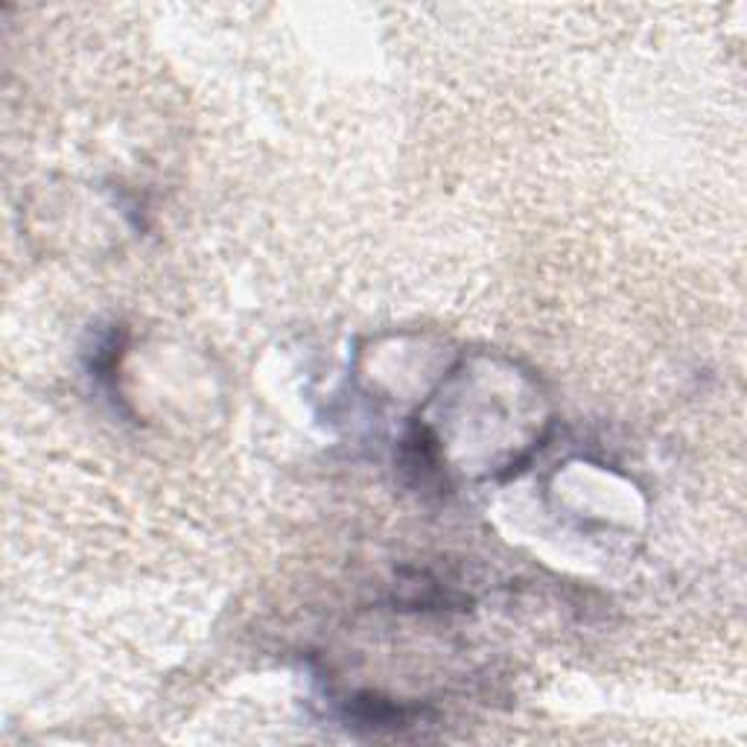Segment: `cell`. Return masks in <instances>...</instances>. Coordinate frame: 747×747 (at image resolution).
<instances>
[{
  "instance_id": "cell-1",
  "label": "cell",
  "mask_w": 747,
  "mask_h": 747,
  "mask_svg": "<svg viewBox=\"0 0 747 747\" xmlns=\"http://www.w3.org/2000/svg\"><path fill=\"white\" fill-rule=\"evenodd\" d=\"M347 718L354 724H362V727H371V730H394V727H406L410 713L394 707L388 700L365 695V698H354L347 704Z\"/></svg>"
}]
</instances>
